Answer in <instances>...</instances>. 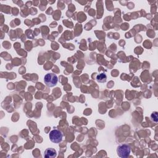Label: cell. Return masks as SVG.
Here are the masks:
<instances>
[{
  "label": "cell",
  "mask_w": 158,
  "mask_h": 158,
  "mask_svg": "<svg viewBox=\"0 0 158 158\" xmlns=\"http://www.w3.org/2000/svg\"><path fill=\"white\" fill-rule=\"evenodd\" d=\"M131 152L130 147L126 144L120 145L117 148V155L122 158H127L130 156Z\"/></svg>",
  "instance_id": "2"
},
{
  "label": "cell",
  "mask_w": 158,
  "mask_h": 158,
  "mask_svg": "<svg viewBox=\"0 0 158 158\" xmlns=\"http://www.w3.org/2000/svg\"><path fill=\"white\" fill-rule=\"evenodd\" d=\"M154 115H155V116H154L153 114H152V115H151V118H154L153 119V121H154V122H157L158 121V118H157V112H155V114H154Z\"/></svg>",
  "instance_id": "6"
},
{
  "label": "cell",
  "mask_w": 158,
  "mask_h": 158,
  "mask_svg": "<svg viewBox=\"0 0 158 158\" xmlns=\"http://www.w3.org/2000/svg\"><path fill=\"white\" fill-rule=\"evenodd\" d=\"M106 79H107V77H106V75L104 73L99 74V75L97 76V77H96V80H97V81L100 82V83L106 82Z\"/></svg>",
  "instance_id": "5"
},
{
  "label": "cell",
  "mask_w": 158,
  "mask_h": 158,
  "mask_svg": "<svg viewBox=\"0 0 158 158\" xmlns=\"http://www.w3.org/2000/svg\"><path fill=\"white\" fill-rule=\"evenodd\" d=\"M49 136L50 140L52 142H53L54 143H59L62 139L63 134L62 133V132L60 130H59L57 129H55V130L51 131V132L49 133Z\"/></svg>",
  "instance_id": "3"
},
{
  "label": "cell",
  "mask_w": 158,
  "mask_h": 158,
  "mask_svg": "<svg viewBox=\"0 0 158 158\" xmlns=\"http://www.w3.org/2000/svg\"><path fill=\"white\" fill-rule=\"evenodd\" d=\"M44 81L47 86L54 87L57 83L58 77L53 73H48L44 76Z\"/></svg>",
  "instance_id": "1"
},
{
  "label": "cell",
  "mask_w": 158,
  "mask_h": 158,
  "mask_svg": "<svg viewBox=\"0 0 158 158\" xmlns=\"http://www.w3.org/2000/svg\"><path fill=\"white\" fill-rule=\"evenodd\" d=\"M57 156L56 151L53 148H48L44 151V157L46 158H53Z\"/></svg>",
  "instance_id": "4"
}]
</instances>
